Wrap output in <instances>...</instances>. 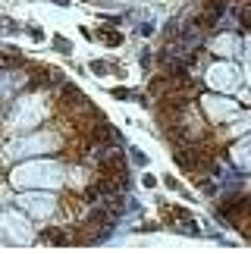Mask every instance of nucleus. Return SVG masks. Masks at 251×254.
<instances>
[{"mask_svg":"<svg viewBox=\"0 0 251 254\" xmlns=\"http://www.w3.org/2000/svg\"><path fill=\"white\" fill-rule=\"evenodd\" d=\"M0 236L9 239L13 245H28L35 236H32V223L25 220V213L19 210H6L0 213Z\"/></svg>","mask_w":251,"mask_h":254,"instance_id":"obj_5","label":"nucleus"},{"mask_svg":"<svg viewBox=\"0 0 251 254\" xmlns=\"http://www.w3.org/2000/svg\"><path fill=\"white\" fill-rule=\"evenodd\" d=\"M57 144H60V138H57L54 132H38V135H25V138L13 141L6 148V154L9 157H35V154H41V151H54Z\"/></svg>","mask_w":251,"mask_h":254,"instance_id":"obj_4","label":"nucleus"},{"mask_svg":"<svg viewBox=\"0 0 251 254\" xmlns=\"http://www.w3.org/2000/svg\"><path fill=\"white\" fill-rule=\"evenodd\" d=\"M0 94H3V88H0Z\"/></svg>","mask_w":251,"mask_h":254,"instance_id":"obj_10","label":"nucleus"},{"mask_svg":"<svg viewBox=\"0 0 251 254\" xmlns=\"http://www.w3.org/2000/svg\"><path fill=\"white\" fill-rule=\"evenodd\" d=\"M204 79L217 94H233V91H239V88L245 85V75H242V69H239L236 63H214Z\"/></svg>","mask_w":251,"mask_h":254,"instance_id":"obj_3","label":"nucleus"},{"mask_svg":"<svg viewBox=\"0 0 251 254\" xmlns=\"http://www.w3.org/2000/svg\"><path fill=\"white\" fill-rule=\"evenodd\" d=\"M245 151H248V141H239L233 148V160L239 163V170H248V154Z\"/></svg>","mask_w":251,"mask_h":254,"instance_id":"obj_9","label":"nucleus"},{"mask_svg":"<svg viewBox=\"0 0 251 254\" xmlns=\"http://www.w3.org/2000/svg\"><path fill=\"white\" fill-rule=\"evenodd\" d=\"M201 104H204V110L210 113V120H229V116L239 113V104L226 101L223 94H217V97H201Z\"/></svg>","mask_w":251,"mask_h":254,"instance_id":"obj_7","label":"nucleus"},{"mask_svg":"<svg viewBox=\"0 0 251 254\" xmlns=\"http://www.w3.org/2000/svg\"><path fill=\"white\" fill-rule=\"evenodd\" d=\"M47 116V104L44 97H19L9 116V129H35Z\"/></svg>","mask_w":251,"mask_h":254,"instance_id":"obj_2","label":"nucleus"},{"mask_svg":"<svg viewBox=\"0 0 251 254\" xmlns=\"http://www.w3.org/2000/svg\"><path fill=\"white\" fill-rule=\"evenodd\" d=\"M19 207H22V213H32V217H51L54 213V198L51 194H44V191H25V194H19Z\"/></svg>","mask_w":251,"mask_h":254,"instance_id":"obj_6","label":"nucleus"},{"mask_svg":"<svg viewBox=\"0 0 251 254\" xmlns=\"http://www.w3.org/2000/svg\"><path fill=\"white\" fill-rule=\"evenodd\" d=\"M9 182H13V189L25 191H54L66 182V170L57 160H25L13 170Z\"/></svg>","mask_w":251,"mask_h":254,"instance_id":"obj_1","label":"nucleus"},{"mask_svg":"<svg viewBox=\"0 0 251 254\" xmlns=\"http://www.w3.org/2000/svg\"><path fill=\"white\" fill-rule=\"evenodd\" d=\"M210 47H214V54H220V57H236L239 47H242V41H239L236 35H223V38H217Z\"/></svg>","mask_w":251,"mask_h":254,"instance_id":"obj_8","label":"nucleus"}]
</instances>
